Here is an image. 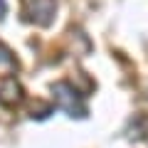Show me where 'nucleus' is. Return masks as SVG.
<instances>
[{"mask_svg": "<svg viewBox=\"0 0 148 148\" xmlns=\"http://www.w3.org/2000/svg\"><path fill=\"white\" fill-rule=\"evenodd\" d=\"M22 101V86L15 77H3L0 79V104L3 106H17Z\"/></svg>", "mask_w": 148, "mask_h": 148, "instance_id": "nucleus-3", "label": "nucleus"}, {"mask_svg": "<svg viewBox=\"0 0 148 148\" xmlns=\"http://www.w3.org/2000/svg\"><path fill=\"white\" fill-rule=\"evenodd\" d=\"M52 91H54V101H57V106L62 111H67L69 116H86V106L82 104L79 91L69 82H57L52 86Z\"/></svg>", "mask_w": 148, "mask_h": 148, "instance_id": "nucleus-1", "label": "nucleus"}, {"mask_svg": "<svg viewBox=\"0 0 148 148\" xmlns=\"http://www.w3.org/2000/svg\"><path fill=\"white\" fill-rule=\"evenodd\" d=\"M54 10H57L54 0H25V5H22L25 20L35 22L40 27H47L54 20Z\"/></svg>", "mask_w": 148, "mask_h": 148, "instance_id": "nucleus-2", "label": "nucleus"}, {"mask_svg": "<svg viewBox=\"0 0 148 148\" xmlns=\"http://www.w3.org/2000/svg\"><path fill=\"white\" fill-rule=\"evenodd\" d=\"M5 15V0H0V17Z\"/></svg>", "mask_w": 148, "mask_h": 148, "instance_id": "nucleus-4", "label": "nucleus"}]
</instances>
